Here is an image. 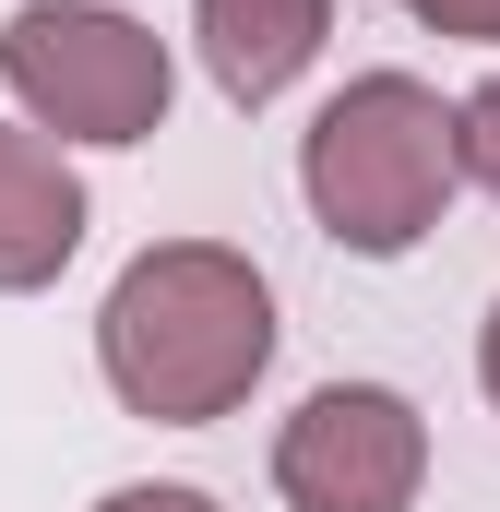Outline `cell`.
<instances>
[{"instance_id":"1","label":"cell","mask_w":500,"mask_h":512,"mask_svg":"<svg viewBox=\"0 0 500 512\" xmlns=\"http://www.w3.org/2000/svg\"><path fill=\"white\" fill-rule=\"evenodd\" d=\"M96 370L131 417L203 429V417L250 405V382L274 370V286L227 239H155L120 262V286L96 310Z\"/></svg>"},{"instance_id":"2","label":"cell","mask_w":500,"mask_h":512,"mask_svg":"<svg viewBox=\"0 0 500 512\" xmlns=\"http://www.w3.org/2000/svg\"><path fill=\"white\" fill-rule=\"evenodd\" d=\"M298 191L334 251L405 262L465 191V108H441L417 72H358L298 143Z\"/></svg>"},{"instance_id":"7","label":"cell","mask_w":500,"mask_h":512,"mask_svg":"<svg viewBox=\"0 0 500 512\" xmlns=\"http://www.w3.org/2000/svg\"><path fill=\"white\" fill-rule=\"evenodd\" d=\"M465 179H477V191L500 203V72L477 84V96H465Z\"/></svg>"},{"instance_id":"4","label":"cell","mask_w":500,"mask_h":512,"mask_svg":"<svg viewBox=\"0 0 500 512\" xmlns=\"http://www.w3.org/2000/svg\"><path fill=\"white\" fill-rule=\"evenodd\" d=\"M274 489L298 512H417V489H429V417L393 382H322L274 429Z\"/></svg>"},{"instance_id":"3","label":"cell","mask_w":500,"mask_h":512,"mask_svg":"<svg viewBox=\"0 0 500 512\" xmlns=\"http://www.w3.org/2000/svg\"><path fill=\"white\" fill-rule=\"evenodd\" d=\"M0 84L24 96V120L60 143H155L167 131V36L131 24L108 0H24L0 24Z\"/></svg>"},{"instance_id":"10","label":"cell","mask_w":500,"mask_h":512,"mask_svg":"<svg viewBox=\"0 0 500 512\" xmlns=\"http://www.w3.org/2000/svg\"><path fill=\"white\" fill-rule=\"evenodd\" d=\"M477 382H489V405H500V310H489V334H477Z\"/></svg>"},{"instance_id":"5","label":"cell","mask_w":500,"mask_h":512,"mask_svg":"<svg viewBox=\"0 0 500 512\" xmlns=\"http://www.w3.org/2000/svg\"><path fill=\"white\" fill-rule=\"evenodd\" d=\"M191 36H203V72L227 108H274L322 36H334V0H191Z\"/></svg>"},{"instance_id":"8","label":"cell","mask_w":500,"mask_h":512,"mask_svg":"<svg viewBox=\"0 0 500 512\" xmlns=\"http://www.w3.org/2000/svg\"><path fill=\"white\" fill-rule=\"evenodd\" d=\"M429 36H465V48H500V0H405Z\"/></svg>"},{"instance_id":"6","label":"cell","mask_w":500,"mask_h":512,"mask_svg":"<svg viewBox=\"0 0 500 512\" xmlns=\"http://www.w3.org/2000/svg\"><path fill=\"white\" fill-rule=\"evenodd\" d=\"M72 251H84V179L60 167V143L0 120V298H36Z\"/></svg>"},{"instance_id":"9","label":"cell","mask_w":500,"mask_h":512,"mask_svg":"<svg viewBox=\"0 0 500 512\" xmlns=\"http://www.w3.org/2000/svg\"><path fill=\"white\" fill-rule=\"evenodd\" d=\"M96 512H215V489H179V477H143V489H108Z\"/></svg>"}]
</instances>
